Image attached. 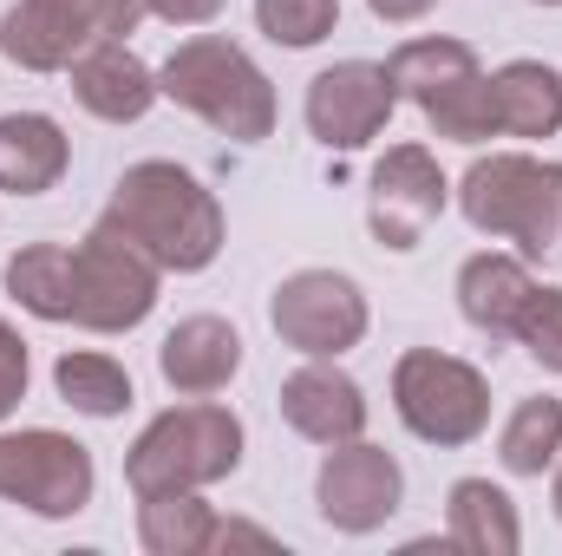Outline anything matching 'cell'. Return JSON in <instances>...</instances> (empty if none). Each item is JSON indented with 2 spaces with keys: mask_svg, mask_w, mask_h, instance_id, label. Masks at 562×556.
<instances>
[{
  "mask_svg": "<svg viewBox=\"0 0 562 556\" xmlns=\"http://www.w3.org/2000/svg\"><path fill=\"white\" fill-rule=\"evenodd\" d=\"M164 269L144 256L132 236H119L105 216L86 243H26L7 256V294L40 321H72L92 334H132L157 308Z\"/></svg>",
  "mask_w": 562,
  "mask_h": 556,
  "instance_id": "1",
  "label": "cell"
},
{
  "mask_svg": "<svg viewBox=\"0 0 562 556\" xmlns=\"http://www.w3.org/2000/svg\"><path fill=\"white\" fill-rule=\"evenodd\" d=\"M105 223L119 236H132L164 276H203L223 256V203H216V190H203L170 157H144L112 184Z\"/></svg>",
  "mask_w": 562,
  "mask_h": 556,
  "instance_id": "2",
  "label": "cell"
},
{
  "mask_svg": "<svg viewBox=\"0 0 562 556\" xmlns=\"http://www.w3.org/2000/svg\"><path fill=\"white\" fill-rule=\"evenodd\" d=\"M458 210L477 236L517 243L530 263H562V164L530 151H491L464 170Z\"/></svg>",
  "mask_w": 562,
  "mask_h": 556,
  "instance_id": "3",
  "label": "cell"
},
{
  "mask_svg": "<svg viewBox=\"0 0 562 556\" xmlns=\"http://www.w3.org/2000/svg\"><path fill=\"white\" fill-rule=\"evenodd\" d=\"M164 99H177L183 112H196L210 132L236 144H262L276 132V86L269 73L223 33H196L183 40L164 66H157Z\"/></svg>",
  "mask_w": 562,
  "mask_h": 556,
  "instance_id": "4",
  "label": "cell"
},
{
  "mask_svg": "<svg viewBox=\"0 0 562 556\" xmlns=\"http://www.w3.org/2000/svg\"><path fill=\"white\" fill-rule=\"evenodd\" d=\"M243 465V419L229 407H170L144 425L125 452V485L132 498H157V491H203L223 485Z\"/></svg>",
  "mask_w": 562,
  "mask_h": 556,
  "instance_id": "5",
  "label": "cell"
},
{
  "mask_svg": "<svg viewBox=\"0 0 562 556\" xmlns=\"http://www.w3.org/2000/svg\"><path fill=\"white\" fill-rule=\"evenodd\" d=\"M144 0H13L0 20V53L20 73H66L79 53L138 33Z\"/></svg>",
  "mask_w": 562,
  "mask_h": 556,
  "instance_id": "6",
  "label": "cell"
},
{
  "mask_svg": "<svg viewBox=\"0 0 562 556\" xmlns=\"http://www.w3.org/2000/svg\"><path fill=\"white\" fill-rule=\"evenodd\" d=\"M393 407H400L413 438L451 452V445L484 438V425H491V380L471 360H458V354L413 347L393 367Z\"/></svg>",
  "mask_w": 562,
  "mask_h": 556,
  "instance_id": "7",
  "label": "cell"
},
{
  "mask_svg": "<svg viewBox=\"0 0 562 556\" xmlns=\"http://www.w3.org/2000/svg\"><path fill=\"white\" fill-rule=\"evenodd\" d=\"M92 491H99V471L72 432H53V425L0 432V498L7 504L33 518H79Z\"/></svg>",
  "mask_w": 562,
  "mask_h": 556,
  "instance_id": "8",
  "label": "cell"
},
{
  "mask_svg": "<svg viewBox=\"0 0 562 556\" xmlns=\"http://www.w3.org/2000/svg\"><path fill=\"white\" fill-rule=\"evenodd\" d=\"M269 321H276L281 347L307 354V360H340L347 347L367 341V294L360 281L340 276V269H294L269 301Z\"/></svg>",
  "mask_w": 562,
  "mask_h": 556,
  "instance_id": "9",
  "label": "cell"
},
{
  "mask_svg": "<svg viewBox=\"0 0 562 556\" xmlns=\"http://www.w3.org/2000/svg\"><path fill=\"white\" fill-rule=\"evenodd\" d=\"M400 498H406V471L386 445H367V438L327 445V458L314 471L321 524H334L340 537H367L400 511Z\"/></svg>",
  "mask_w": 562,
  "mask_h": 556,
  "instance_id": "10",
  "label": "cell"
},
{
  "mask_svg": "<svg viewBox=\"0 0 562 556\" xmlns=\"http://www.w3.org/2000/svg\"><path fill=\"white\" fill-rule=\"evenodd\" d=\"M451 203V184L438 170V157L425 144H393L380 164H373V190H367V223L380 236V249H419L425 230L445 216Z\"/></svg>",
  "mask_w": 562,
  "mask_h": 556,
  "instance_id": "11",
  "label": "cell"
},
{
  "mask_svg": "<svg viewBox=\"0 0 562 556\" xmlns=\"http://www.w3.org/2000/svg\"><path fill=\"white\" fill-rule=\"evenodd\" d=\"M393 105H400V92H393L386 66L340 59V66H327V73L307 79V105L301 112H307V132L327 151H360V144H373L386 132Z\"/></svg>",
  "mask_w": 562,
  "mask_h": 556,
  "instance_id": "12",
  "label": "cell"
},
{
  "mask_svg": "<svg viewBox=\"0 0 562 556\" xmlns=\"http://www.w3.org/2000/svg\"><path fill=\"white\" fill-rule=\"evenodd\" d=\"M281 419L314 445H347L367 432V393L334 360H307L281 380Z\"/></svg>",
  "mask_w": 562,
  "mask_h": 556,
  "instance_id": "13",
  "label": "cell"
},
{
  "mask_svg": "<svg viewBox=\"0 0 562 556\" xmlns=\"http://www.w3.org/2000/svg\"><path fill=\"white\" fill-rule=\"evenodd\" d=\"M157 374L170 380V393L183 400H210L243 374V334L223 314H190L164 334L157 347Z\"/></svg>",
  "mask_w": 562,
  "mask_h": 556,
  "instance_id": "14",
  "label": "cell"
},
{
  "mask_svg": "<svg viewBox=\"0 0 562 556\" xmlns=\"http://www.w3.org/2000/svg\"><path fill=\"white\" fill-rule=\"evenodd\" d=\"M66 73H72V99H79L92 119H105V125H138L144 112L164 99L157 73L144 66L125 40H105V46L79 53Z\"/></svg>",
  "mask_w": 562,
  "mask_h": 556,
  "instance_id": "15",
  "label": "cell"
},
{
  "mask_svg": "<svg viewBox=\"0 0 562 556\" xmlns=\"http://www.w3.org/2000/svg\"><path fill=\"white\" fill-rule=\"evenodd\" d=\"M72 138L46 112H7L0 119V190L7 197H40L66 177Z\"/></svg>",
  "mask_w": 562,
  "mask_h": 556,
  "instance_id": "16",
  "label": "cell"
},
{
  "mask_svg": "<svg viewBox=\"0 0 562 556\" xmlns=\"http://www.w3.org/2000/svg\"><path fill=\"white\" fill-rule=\"evenodd\" d=\"M497 138H557L562 132V73L543 59H510L491 73Z\"/></svg>",
  "mask_w": 562,
  "mask_h": 556,
  "instance_id": "17",
  "label": "cell"
},
{
  "mask_svg": "<svg viewBox=\"0 0 562 556\" xmlns=\"http://www.w3.org/2000/svg\"><path fill=\"white\" fill-rule=\"evenodd\" d=\"M445 518H451V531H445L451 551H471V556H517L524 551L517 504L491 478H458L451 498H445Z\"/></svg>",
  "mask_w": 562,
  "mask_h": 556,
  "instance_id": "18",
  "label": "cell"
},
{
  "mask_svg": "<svg viewBox=\"0 0 562 556\" xmlns=\"http://www.w3.org/2000/svg\"><path fill=\"white\" fill-rule=\"evenodd\" d=\"M530 288H537V276H530L517 256L484 249V256H471V263L458 269V308H464V321H471L477 334L510 341V327H517V314H524Z\"/></svg>",
  "mask_w": 562,
  "mask_h": 556,
  "instance_id": "19",
  "label": "cell"
},
{
  "mask_svg": "<svg viewBox=\"0 0 562 556\" xmlns=\"http://www.w3.org/2000/svg\"><path fill=\"white\" fill-rule=\"evenodd\" d=\"M216 504H203L196 491H157L138 498V544L150 556H210L216 544Z\"/></svg>",
  "mask_w": 562,
  "mask_h": 556,
  "instance_id": "20",
  "label": "cell"
},
{
  "mask_svg": "<svg viewBox=\"0 0 562 556\" xmlns=\"http://www.w3.org/2000/svg\"><path fill=\"white\" fill-rule=\"evenodd\" d=\"M471 73H484L477 66V53L464 46V40H406L393 59H386V79H393V92L400 99H413V105H425V99H438L445 86H458V79H471Z\"/></svg>",
  "mask_w": 562,
  "mask_h": 556,
  "instance_id": "21",
  "label": "cell"
},
{
  "mask_svg": "<svg viewBox=\"0 0 562 556\" xmlns=\"http://www.w3.org/2000/svg\"><path fill=\"white\" fill-rule=\"evenodd\" d=\"M497 458L510 478H543L562 458V400H550V393L517 400V413L497 432Z\"/></svg>",
  "mask_w": 562,
  "mask_h": 556,
  "instance_id": "22",
  "label": "cell"
},
{
  "mask_svg": "<svg viewBox=\"0 0 562 556\" xmlns=\"http://www.w3.org/2000/svg\"><path fill=\"white\" fill-rule=\"evenodd\" d=\"M53 387H59V400L72 413H86V419H119L132 407V374L112 354H92V347L59 354L53 360Z\"/></svg>",
  "mask_w": 562,
  "mask_h": 556,
  "instance_id": "23",
  "label": "cell"
},
{
  "mask_svg": "<svg viewBox=\"0 0 562 556\" xmlns=\"http://www.w3.org/2000/svg\"><path fill=\"white\" fill-rule=\"evenodd\" d=\"M419 112H425V125H431L438 138H451V144H484V138H497V105H491V73H471V79H458V86H445L438 99H425Z\"/></svg>",
  "mask_w": 562,
  "mask_h": 556,
  "instance_id": "24",
  "label": "cell"
},
{
  "mask_svg": "<svg viewBox=\"0 0 562 556\" xmlns=\"http://www.w3.org/2000/svg\"><path fill=\"white\" fill-rule=\"evenodd\" d=\"M256 26L276 46H321L340 26V0H256Z\"/></svg>",
  "mask_w": 562,
  "mask_h": 556,
  "instance_id": "25",
  "label": "cell"
},
{
  "mask_svg": "<svg viewBox=\"0 0 562 556\" xmlns=\"http://www.w3.org/2000/svg\"><path fill=\"white\" fill-rule=\"evenodd\" d=\"M510 341H524L543 374H562V288H543V281L530 288V301H524Z\"/></svg>",
  "mask_w": 562,
  "mask_h": 556,
  "instance_id": "26",
  "label": "cell"
},
{
  "mask_svg": "<svg viewBox=\"0 0 562 556\" xmlns=\"http://www.w3.org/2000/svg\"><path fill=\"white\" fill-rule=\"evenodd\" d=\"M26 380H33V354H26L20 327H13V321H0V419L26 400Z\"/></svg>",
  "mask_w": 562,
  "mask_h": 556,
  "instance_id": "27",
  "label": "cell"
},
{
  "mask_svg": "<svg viewBox=\"0 0 562 556\" xmlns=\"http://www.w3.org/2000/svg\"><path fill=\"white\" fill-rule=\"evenodd\" d=\"M157 20H170V26H210L216 13H223V0H144Z\"/></svg>",
  "mask_w": 562,
  "mask_h": 556,
  "instance_id": "28",
  "label": "cell"
},
{
  "mask_svg": "<svg viewBox=\"0 0 562 556\" xmlns=\"http://www.w3.org/2000/svg\"><path fill=\"white\" fill-rule=\"evenodd\" d=\"M243 544H249V551H281L269 531H256V524H236V518H229V524H216V544H210V551H243Z\"/></svg>",
  "mask_w": 562,
  "mask_h": 556,
  "instance_id": "29",
  "label": "cell"
},
{
  "mask_svg": "<svg viewBox=\"0 0 562 556\" xmlns=\"http://www.w3.org/2000/svg\"><path fill=\"white\" fill-rule=\"evenodd\" d=\"M367 7H373L380 20H393V26H413V20H425L438 0H367Z\"/></svg>",
  "mask_w": 562,
  "mask_h": 556,
  "instance_id": "30",
  "label": "cell"
},
{
  "mask_svg": "<svg viewBox=\"0 0 562 556\" xmlns=\"http://www.w3.org/2000/svg\"><path fill=\"white\" fill-rule=\"evenodd\" d=\"M550 498H557V518H562V458H557V485H550Z\"/></svg>",
  "mask_w": 562,
  "mask_h": 556,
  "instance_id": "31",
  "label": "cell"
},
{
  "mask_svg": "<svg viewBox=\"0 0 562 556\" xmlns=\"http://www.w3.org/2000/svg\"><path fill=\"white\" fill-rule=\"evenodd\" d=\"M537 7H562V0H537Z\"/></svg>",
  "mask_w": 562,
  "mask_h": 556,
  "instance_id": "32",
  "label": "cell"
}]
</instances>
